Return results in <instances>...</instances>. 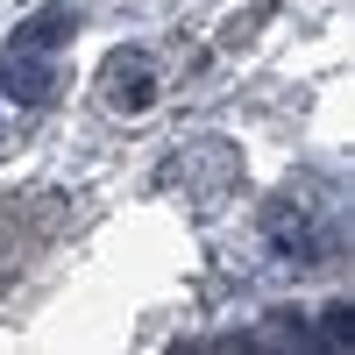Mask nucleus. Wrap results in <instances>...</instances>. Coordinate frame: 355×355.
Masks as SVG:
<instances>
[{"label":"nucleus","mask_w":355,"mask_h":355,"mask_svg":"<svg viewBox=\"0 0 355 355\" xmlns=\"http://www.w3.org/2000/svg\"><path fill=\"white\" fill-rule=\"evenodd\" d=\"M114 71H121V78H114V100H121V107H150L157 85H150V71H142V57H121Z\"/></svg>","instance_id":"obj_3"},{"label":"nucleus","mask_w":355,"mask_h":355,"mask_svg":"<svg viewBox=\"0 0 355 355\" xmlns=\"http://www.w3.org/2000/svg\"><path fill=\"white\" fill-rule=\"evenodd\" d=\"M50 64H43V57L36 50H8V57H0V93H8V100H21V107H43L50 100Z\"/></svg>","instance_id":"obj_1"},{"label":"nucleus","mask_w":355,"mask_h":355,"mask_svg":"<svg viewBox=\"0 0 355 355\" xmlns=\"http://www.w3.org/2000/svg\"><path fill=\"white\" fill-rule=\"evenodd\" d=\"M327 341H334V348H355V313H348V306L327 313Z\"/></svg>","instance_id":"obj_4"},{"label":"nucleus","mask_w":355,"mask_h":355,"mask_svg":"<svg viewBox=\"0 0 355 355\" xmlns=\"http://www.w3.org/2000/svg\"><path fill=\"white\" fill-rule=\"evenodd\" d=\"M71 28H78V15H71V8H43V15H28V21L15 28V50H57Z\"/></svg>","instance_id":"obj_2"}]
</instances>
